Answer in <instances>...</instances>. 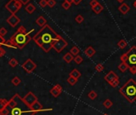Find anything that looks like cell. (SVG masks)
Here are the masks:
<instances>
[{
    "label": "cell",
    "instance_id": "3957f363",
    "mask_svg": "<svg viewBox=\"0 0 136 115\" xmlns=\"http://www.w3.org/2000/svg\"><path fill=\"white\" fill-rule=\"evenodd\" d=\"M119 93L123 94L130 103H133L136 101V82L133 78L129 79L119 89Z\"/></svg>",
    "mask_w": 136,
    "mask_h": 115
},
{
    "label": "cell",
    "instance_id": "681fc988",
    "mask_svg": "<svg viewBox=\"0 0 136 115\" xmlns=\"http://www.w3.org/2000/svg\"><path fill=\"white\" fill-rule=\"evenodd\" d=\"M65 2H66V3H68L71 4V3H73V0H65Z\"/></svg>",
    "mask_w": 136,
    "mask_h": 115
},
{
    "label": "cell",
    "instance_id": "9a60e30c",
    "mask_svg": "<svg viewBox=\"0 0 136 115\" xmlns=\"http://www.w3.org/2000/svg\"><path fill=\"white\" fill-rule=\"evenodd\" d=\"M84 54L86 55L88 58H91L95 55V50L92 47H88L84 51Z\"/></svg>",
    "mask_w": 136,
    "mask_h": 115
},
{
    "label": "cell",
    "instance_id": "f1b7e54d",
    "mask_svg": "<svg viewBox=\"0 0 136 115\" xmlns=\"http://www.w3.org/2000/svg\"><path fill=\"white\" fill-rule=\"evenodd\" d=\"M103 106H105L107 109H110L113 105V102L110 99H106L104 101V102L103 103Z\"/></svg>",
    "mask_w": 136,
    "mask_h": 115
},
{
    "label": "cell",
    "instance_id": "816d5d0a",
    "mask_svg": "<svg viewBox=\"0 0 136 115\" xmlns=\"http://www.w3.org/2000/svg\"><path fill=\"white\" fill-rule=\"evenodd\" d=\"M117 1H118V3H123V2L124 1V0H117Z\"/></svg>",
    "mask_w": 136,
    "mask_h": 115
},
{
    "label": "cell",
    "instance_id": "74e56055",
    "mask_svg": "<svg viewBox=\"0 0 136 115\" xmlns=\"http://www.w3.org/2000/svg\"><path fill=\"white\" fill-rule=\"evenodd\" d=\"M121 61H122V63H127L128 62V57H127V55H126V53H125V54H123L121 58H120Z\"/></svg>",
    "mask_w": 136,
    "mask_h": 115
},
{
    "label": "cell",
    "instance_id": "4dcf8cb0",
    "mask_svg": "<svg viewBox=\"0 0 136 115\" xmlns=\"http://www.w3.org/2000/svg\"><path fill=\"white\" fill-rule=\"evenodd\" d=\"M18 64H19V62L17 61L14 58H11V59L9 61V65H10L11 67H15V66H18Z\"/></svg>",
    "mask_w": 136,
    "mask_h": 115
},
{
    "label": "cell",
    "instance_id": "ffe728a7",
    "mask_svg": "<svg viewBox=\"0 0 136 115\" xmlns=\"http://www.w3.org/2000/svg\"><path fill=\"white\" fill-rule=\"evenodd\" d=\"M4 46H6V47H9V48H14V49L18 48L17 45H16V44H15L11 39H9V40L6 41L5 43H4Z\"/></svg>",
    "mask_w": 136,
    "mask_h": 115
},
{
    "label": "cell",
    "instance_id": "8992f818",
    "mask_svg": "<svg viewBox=\"0 0 136 115\" xmlns=\"http://www.w3.org/2000/svg\"><path fill=\"white\" fill-rule=\"evenodd\" d=\"M67 45H68L67 42L63 37H61L58 40L53 42V48L55 50L57 53H60L66 47H67Z\"/></svg>",
    "mask_w": 136,
    "mask_h": 115
},
{
    "label": "cell",
    "instance_id": "d4e9b609",
    "mask_svg": "<svg viewBox=\"0 0 136 115\" xmlns=\"http://www.w3.org/2000/svg\"><path fill=\"white\" fill-rule=\"evenodd\" d=\"M118 48H120V49H124L126 46H127V42H126V41L125 40V39H121L119 42H118Z\"/></svg>",
    "mask_w": 136,
    "mask_h": 115
},
{
    "label": "cell",
    "instance_id": "8fae6325",
    "mask_svg": "<svg viewBox=\"0 0 136 115\" xmlns=\"http://www.w3.org/2000/svg\"><path fill=\"white\" fill-rule=\"evenodd\" d=\"M62 92H63V87L59 84H57L55 86H53L51 89H50V94H51L53 97H55V98H57V97H58L59 95L61 94Z\"/></svg>",
    "mask_w": 136,
    "mask_h": 115
},
{
    "label": "cell",
    "instance_id": "4fadbf2b",
    "mask_svg": "<svg viewBox=\"0 0 136 115\" xmlns=\"http://www.w3.org/2000/svg\"><path fill=\"white\" fill-rule=\"evenodd\" d=\"M104 79L108 83H110L112 81L115 80V79H118V77L114 71H110L105 75Z\"/></svg>",
    "mask_w": 136,
    "mask_h": 115
},
{
    "label": "cell",
    "instance_id": "e0dca14e",
    "mask_svg": "<svg viewBox=\"0 0 136 115\" xmlns=\"http://www.w3.org/2000/svg\"><path fill=\"white\" fill-rule=\"evenodd\" d=\"M118 68L122 73H124L130 68V66H129V65H128V63H122L121 64L118 65Z\"/></svg>",
    "mask_w": 136,
    "mask_h": 115
},
{
    "label": "cell",
    "instance_id": "7dc6e473",
    "mask_svg": "<svg viewBox=\"0 0 136 115\" xmlns=\"http://www.w3.org/2000/svg\"><path fill=\"white\" fill-rule=\"evenodd\" d=\"M19 1L22 4L26 5V4H27V3L30 2V0H19Z\"/></svg>",
    "mask_w": 136,
    "mask_h": 115
},
{
    "label": "cell",
    "instance_id": "1f68e13d",
    "mask_svg": "<svg viewBox=\"0 0 136 115\" xmlns=\"http://www.w3.org/2000/svg\"><path fill=\"white\" fill-rule=\"evenodd\" d=\"M74 63H75L76 64H80V63H82V62L83 61V59H82V56L77 55V56H75V57L74 58Z\"/></svg>",
    "mask_w": 136,
    "mask_h": 115
},
{
    "label": "cell",
    "instance_id": "5bb4252c",
    "mask_svg": "<svg viewBox=\"0 0 136 115\" xmlns=\"http://www.w3.org/2000/svg\"><path fill=\"white\" fill-rule=\"evenodd\" d=\"M118 11H119L123 14H126L130 11V6L126 3H122V5L118 7Z\"/></svg>",
    "mask_w": 136,
    "mask_h": 115
},
{
    "label": "cell",
    "instance_id": "d6a6232c",
    "mask_svg": "<svg viewBox=\"0 0 136 115\" xmlns=\"http://www.w3.org/2000/svg\"><path fill=\"white\" fill-rule=\"evenodd\" d=\"M95 70L97 72H99V73H100V72H102L103 70H104V66H103V64H98V65H96L95 66Z\"/></svg>",
    "mask_w": 136,
    "mask_h": 115
},
{
    "label": "cell",
    "instance_id": "7402d4cb",
    "mask_svg": "<svg viewBox=\"0 0 136 115\" xmlns=\"http://www.w3.org/2000/svg\"><path fill=\"white\" fill-rule=\"evenodd\" d=\"M103 6L102 5V4H100V3H99L96 6H95L94 8H92V10L94 11V12L96 14H100L101 12H102V11L103 10Z\"/></svg>",
    "mask_w": 136,
    "mask_h": 115
},
{
    "label": "cell",
    "instance_id": "6da1fadb",
    "mask_svg": "<svg viewBox=\"0 0 136 115\" xmlns=\"http://www.w3.org/2000/svg\"><path fill=\"white\" fill-rule=\"evenodd\" d=\"M60 38V35L58 34L49 25H46L33 37V40L41 47L45 44H53L54 42L58 40Z\"/></svg>",
    "mask_w": 136,
    "mask_h": 115
},
{
    "label": "cell",
    "instance_id": "ba28073f",
    "mask_svg": "<svg viewBox=\"0 0 136 115\" xmlns=\"http://www.w3.org/2000/svg\"><path fill=\"white\" fill-rule=\"evenodd\" d=\"M23 101L29 108H31V105L38 101V98L32 92H28L23 98Z\"/></svg>",
    "mask_w": 136,
    "mask_h": 115
},
{
    "label": "cell",
    "instance_id": "277c9868",
    "mask_svg": "<svg viewBox=\"0 0 136 115\" xmlns=\"http://www.w3.org/2000/svg\"><path fill=\"white\" fill-rule=\"evenodd\" d=\"M35 31V30L32 29L31 31L27 32V34H23V33H19L18 31H16L11 38V39L16 44L18 48L22 49L27 44L31 41V34Z\"/></svg>",
    "mask_w": 136,
    "mask_h": 115
},
{
    "label": "cell",
    "instance_id": "5b68a950",
    "mask_svg": "<svg viewBox=\"0 0 136 115\" xmlns=\"http://www.w3.org/2000/svg\"><path fill=\"white\" fill-rule=\"evenodd\" d=\"M22 4L19 0H10L5 6L11 13V14H15V13L22 7Z\"/></svg>",
    "mask_w": 136,
    "mask_h": 115
},
{
    "label": "cell",
    "instance_id": "836d02e7",
    "mask_svg": "<svg viewBox=\"0 0 136 115\" xmlns=\"http://www.w3.org/2000/svg\"><path fill=\"white\" fill-rule=\"evenodd\" d=\"M10 113H11V111L8 110L6 107L0 110V115H9Z\"/></svg>",
    "mask_w": 136,
    "mask_h": 115
},
{
    "label": "cell",
    "instance_id": "e575fe53",
    "mask_svg": "<svg viewBox=\"0 0 136 115\" xmlns=\"http://www.w3.org/2000/svg\"><path fill=\"white\" fill-rule=\"evenodd\" d=\"M83 20H84V19L81 14H78L77 16L75 17V21H76V22H78V23H82L83 22Z\"/></svg>",
    "mask_w": 136,
    "mask_h": 115
},
{
    "label": "cell",
    "instance_id": "7bdbcfd3",
    "mask_svg": "<svg viewBox=\"0 0 136 115\" xmlns=\"http://www.w3.org/2000/svg\"><path fill=\"white\" fill-rule=\"evenodd\" d=\"M71 4H70V3H66V2L64 1V3L62 4V6H63V9H65V10H68V9L71 7Z\"/></svg>",
    "mask_w": 136,
    "mask_h": 115
},
{
    "label": "cell",
    "instance_id": "d6986e66",
    "mask_svg": "<svg viewBox=\"0 0 136 115\" xmlns=\"http://www.w3.org/2000/svg\"><path fill=\"white\" fill-rule=\"evenodd\" d=\"M81 73L79 71V70L77 69H74L70 73V77H73L76 79H79L80 77H81Z\"/></svg>",
    "mask_w": 136,
    "mask_h": 115
},
{
    "label": "cell",
    "instance_id": "484cf974",
    "mask_svg": "<svg viewBox=\"0 0 136 115\" xmlns=\"http://www.w3.org/2000/svg\"><path fill=\"white\" fill-rule=\"evenodd\" d=\"M11 83H12L14 86H18L21 83V79H20L19 77L15 76V77H14V78H12Z\"/></svg>",
    "mask_w": 136,
    "mask_h": 115
},
{
    "label": "cell",
    "instance_id": "603a6c76",
    "mask_svg": "<svg viewBox=\"0 0 136 115\" xmlns=\"http://www.w3.org/2000/svg\"><path fill=\"white\" fill-rule=\"evenodd\" d=\"M8 105V101L5 98H0V110L6 108Z\"/></svg>",
    "mask_w": 136,
    "mask_h": 115
},
{
    "label": "cell",
    "instance_id": "2e32d148",
    "mask_svg": "<svg viewBox=\"0 0 136 115\" xmlns=\"http://www.w3.org/2000/svg\"><path fill=\"white\" fill-rule=\"evenodd\" d=\"M36 23L39 26H42V27H43L44 26L47 25V19L43 16H39L38 19H36Z\"/></svg>",
    "mask_w": 136,
    "mask_h": 115
},
{
    "label": "cell",
    "instance_id": "f35d334b",
    "mask_svg": "<svg viewBox=\"0 0 136 115\" xmlns=\"http://www.w3.org/2000/svg\"><path fill=\"white\" fill-rule=\"evenodd\" d=\"M6 34H7V30H6V28H4V27H1V28H0V35H1L2 37L4 38V36H5Z\"/></svg>",
    "mask_w": 136,
    "mask_h": 115
},
{
    "label": "cell",
    "instance_id": "7a4b0ae2",
    "mask_svg": "<svg viewBox=\"0 0 136 115\" xmlns=\"http://www.w3.org/2000/svg\"><path fill=\"white\" fill-rule=\"evenodd\" d=\"M16 102L17 106L11 110L10 115H35V113L30 110V108L25 104L23 98H22L19 94H16L12 98Z\"/></svg>",
    "mask_w": 136,
    "mask_h": 115
},
{
    "label": "cell",
    "instance_id": "bcb514c9",
    "mask_svg": "<svg viewBox=\"0 0 136 115\" xmlns=\"http://www.w3.org/2000/svg\"><path fill=\"white\" fill-rule=\"evenodd\" d=\"M5 42H6V40L4 39V38L2 37L1 35H0V47H2L3 45H4Z\"/></svg>",
    "mask_w": 136,
    "mask_h": 115
},
{
    "label": "cell",
    "instance_id": "f546056e",
    "mask_svg": "<svg viewBox=\"0 0 136 115\" xmlns=\"http://www.w3.org/2000/svg\"><path fill=\"white\" fill-rule=\"evenodd\" d=\"M7 106H9L11 109H13V108L17 106V102L13 98H11V100L8 101V105H7Z\"/></svg>",
    "mask_w": 136,
    "mask_h": 115
},
{
    "label": "cell",
    "instance_id": "52a82bcc",
    "mask_svg": "<svg viewBox=\"0 0 136 115\" xmlns=\"http://www.w3.org/2000/svg\"><path fill=\"white\" fill-rule=\"evenodd\" d=\"M22 69L26 71L27 73L28 74H31L32 73L34 70H35L37 67V65L34 63V62L31 59V58H28L25 63L22 65Z\"/></svg>",
    "mask_w": 136,
    "mask_h": 115
},
{
    "label": "cell",
    "instance_id": "ee69618b",
    "mask_svg": "<svg viewBox=\"0 0 136 115\" xmlns=\"http://www.w3.org/2000/svg\"><path fill=\"white\" fill-rule=\"evenodd\" d=\"M129 70H130V72L132 74H136V66H130Z\"/></svg>",
    "mask_w": 136,
    "mask_h": 115
},
{
    "label": "cell",
    "instance_id": "9c48e42d",
    "mask_svg": "<svg viewBox=\"0 0 136 115\" xmlns=\"http://www.w3.org/2000/svg\"><path fill=\"white\" fill-rule=\"evenodd\" d=\"M126 55L128 57L129 63L132 66H136V47H131V49L126 52Z\"/></svg>",
    "mask_w": 136,
    "mask_h": 115
},
{
    "label": "cell",
    "instance_id": "44dd1931",
    "mask_svg": "<svg viewBox=\"0 0 136 115\" xmlns=\"http://www.w3.org/2000/svg\"><path fill=\"white\" fill-rule=\"evenodd\" d=\"M25 10H26V11L29 14H32L34 11H35V6H34L32 3H29L26 6V7H25Z\"/></svg>",
    "mask_w": 136,
    "mask_h": 115
},
{
    "label": "cell",
    "instance_id": "f5cc1de1",
    "mask_svg": "<svg viewBox=\"0 0 136 115\" xmlns=\"http://www.w3.org/2000/svg\"><path fill=\"white\" fill-rule=\"evenodd\" d=\"M103 115H107V113H104V114H103Z\"/></svg>",
    "mask_w": 136,
    "mask_h": 115
},
{
    "label": "cell",
    "instance_id": "7c38bea8",
    "mask_svg": "<svg viewBox=\"0 0 136 115\" xmlns=\"http://www.w3.org/2000/svg\"><path fill=\"white\" fill-rule=\"evenodd\" d=\"M7 23L11 25L12 27H14L17 25H18L20 22V19L18 16H16L15 14H11L6 20Z\"/></svg>",
    "mask_w": 136,
    "mask_h": 115
},
{
    "label": "cell",
    "instance_id": "60d3db41",
    "mask_svg": "<svg viewBox=\"0 0 136 115\" xmlns=\"http://www.w3.org/2000/svg\"><path fill=\"white\" fill-rule=\"evenodd\" d=\"M17 31L19 32V33H23V34H27V32L26 28H25L23 26H21L20 27H19L18 30H17Z\"/></svg>",
    "mask_w": 136,
    "mask_h": 115
},
{
    "label": "cell",
    "instance_id": "ac0fdd59",
    "mask_svg": "<svg viewBox=\"0 0 136 115\" xmlns=\"http://www.w3.org/2000/svg\"><path fill=\"white\" fill-rule=\"evenodd\" d=\"M74 56L71 54V52H69V53H66V54L63 56V60L66 62V63H71V62L74 60Z\"/></svg>",
    "mask_w": 136,
    "mask_h": 115
},
{
    "label": "cell",
    "instance_id": "83f0119b",
    "mask_svg": "<svg viewBox=\"0 0 136 115\" xmlns=\"http://www.w3.org/2000/svg\"><path fill=\"white\" fill-rule=\"evenodd\" d=\"M67 82L69 83L71 86H74L76 83H77V82H78V79H76V78H73V77H69L67 78Z\"/></svg>",
    "mask_w": 136,
    "mask_h": 115
},
{
    "label": "cell",
    "instance_id": "cb8c5ba5",
    "mask_svg": "<svg viewBox=\"0 0 136 115\" xmlns=\"http://www.w3.org/2000/svg\"><path fill=\"white\" fill-rule=\"evenodd\" d=\"M79 52H80V50H79V48H78L77 47H73L71 49V54L73 55V56H77V55H79Z\"/></svg>",
    "mask_w": 136,
    "mask_h": 115
},
{
    "label": "cell",
    "instance_id": "f6af8a7d",
    "mask_svg": "<svg viewBox=\"0 0 136 115\" xmlns=\"http://www.w3.org/2000/svg\"><path fill=\"white\" fill-rule=\"evenodd\" d=\"M6 54V50L2 47H0V57H3Z\"/></svg>",
    "mask_w": 136,
    "mask_h": 115
},
{
    "label": "cell",
    "instance_id": "8d00e7d4",
    "mask_svg": "<svg viewBox=\"0 0 136 115\" xmlns=\"http://www.w3.org/2000/svg\"><path fill=\"white\" fill-rule=\"evenodd\" d=\"M56 2L55 0H47V6L50 8H52L55 6Z\"/></svg>",
    "mask_w": 136,
    "mask_h": 115
},
{
    "label": "cell",
    "instance_id": "f907efd6",
    "mask_svg": "<svg viewBox=\"0 0 136 115\" xmlns=\"http://www.w3.org/2000/svg\"><path fill=\"white\" fill-rule=\"evenodd\" d=\"M133 6H134V7L136 9V0H135V1H134V3H133Z\"/></svg>",
    "mask_w": 136,
    "mask_h": 115
},
{
    "label": "cell",
    "instance_id": "d590c367",
    "mask_svg": "<svg viewBox=\"0 0 136 115\" xmlns=\"http://www.w3.org/2000/svg\"><path fill=\"white\" fill-rule=\"evenodd\" d=\"M119 80L118 79H115V80H114V81H112L110 83H109L110 86H111L112 87H114V88H115V87H117L118 85H119Z\"/></svg>",
    "mask_w": 136,
    "mask_h": 115
},
{
    "label": "cell",
    "instance_id": "4316f807",
    "mask_svg": "<svg viewBox=\"0 0 136 115\" xmlns=\"http://www.w3.org/2000/svg\"><path fill=\"white\" fill-rule=\"evenodd\" d=\"M87 96H88V98L90 100H95L97 98L98 94H97V93L95 90H91L90 92H89V94H87Z\"/></svg>",
    "mask_w": 136,
    "mask_h": 115
},
{
    "label": "cell",
    "instance_id": "c3c4849f",
    "mask_svg": "<svg viewBox=\"0 0 136 115\" xmlns=\"http://www.w3.org/2000/svg\"><path fill=\"white\" fill-rule=\"evenodd\" d=\"M82 0H73V3H74L75 5H79Z\"/></svg>",
    "mask_w": 136,
    "mask_h": 115
},
{
    "label": "cell",
    "instance_id": "30bf717a",
    "mask_svg": "<svg viewBox=\"0 0 136 115\" xmlns=\"http://www.w3.org/2000/svg\"><path fill=\"white\" fill-rule=\"evenodd\" d=\"M30 110H31V111L35 112V113H39V112L50 111V110H52L53 109H50V108H49V109H43V108H42V105L37 101L36 102H35V103H34V104L31 105V108H30Z\"/></svg>",
    "mask_w": 136,
    "mask_h": 115
},
{
    "label": "cell",
    "instance_id": "ab89813d",
    "mask_svg": "<svg viewBox=\"0 0 136 115\" xmlns=\"http://www.w3.org/2000/svg\"><path fill=\"white\" fill-rule=\"evenodd\" d=\"M39 5L41 7H46L47 6V0H40L39 2Z\"/></svg>",
    "mask_w": 136,
    "mask_h": 115
},
{
    "label": "cell",
    "instance_id": "b9f144b4",
    "mask_svg": "<svg viewBox=\"0 0 136 115\" xmlns=\"http://www.w3.org/2000/svg\"><path fill=\"white\" fill-rule=\"evenodd\" d=\"M99 3L97 1V0H91L90 3V6L92 7V8H94L95 6H96Z\"/></svg>",
    "mask_w": 136,
    "mask_h": 115
}]
</instances>
